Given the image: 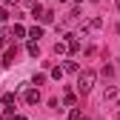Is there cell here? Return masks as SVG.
<instances>
[{"mask_svg":"<svg viewBox=\"0 0 120 120\" xmlns=\"http://www.w3.org/2000/svg\"><path fill=\"white\" fill-rule=\"evenodd\" d=\"M74 100H77V97H74V92H66V97H63V106H74Z\"/></svg>","mask_w":120,"mask_h":120,"instance_id":"obj_13","label":"cell"},{"mask_svg":"<svg viewBox=\"0 0 120 120\" xmlns=\"http://www.w3.org/2000/svg\"><path fill=\"white\" fill-rule=\"evenodd\" d=\"M40 23H43V26H49V23H54V11H49V9H43V11H40Z\"/></svg>","mask_w":120,"mask_h":120,"instance_id":"obj_6","label":"cell"},{"mask_svg":"<svg viewBox=\"0 0 120 120\" xmlns=\"http://www.w3.org/2000/svg\"><path fill=\"white\" fill-rule=\"evenodd\" d=\"M117 97V89H106V94H103V100H114Z\"/></svg>","mask_w":120,"mask_h":120,"instance_id":"obj_16","label":"cell"},{"mask_svg":"<svg viewBox=\"0 0 120 120\" xmlns=\"http://www.w3.org/2000/svg\"><path fill=\"white\" fill-rule=\"evenodd\" d=\"M26 34L32 37V40H40V37H43V29H40V26H32V29L26 32Z\"/></svg>","mask_w":120,"mask_h":120,"instance_id":"obj_7","label":"cell"},{"mask_svg":"<svg viewBox=\"0 0 120 120\" xmlns=\"http://www.w3.org/2000/svg\"><path fill=\"white\" fill-rule=\"evenodd\" d=\"M0 49H6V37H0Z\"/></svg>","mask_w":120,"mask_h":120,"instance_id":"obj_20","label":"cell"},{"mask_svg":"<svg viewBox=\"0 0 120 120\" xmlns=\"http://www.w3.org/2000/svg\"><path fill=\"white\" fill-rule=\"evenodd\" d=\"M100 26H103V20H100V17H92V20H86V23H83V34H92V32H97Z\"/></svg>","mask_w":120,"mask_h":120,"instance_id":"obj_3","label":"cell"},{"mask_svg":"<svg viewBox=\"0 0 120 120\" xmlns=\"http://www.w3.org/2000/svg\"><path fill=\"white\" fill-rule=\"evenodd\" d=\"M11 37H26V29H23V26L17 23V26H14V29H11Z\"/></svg>","mask_w":120,"mask_h":120,"instance_id":"obj_11","label":"cell"},{"mask_svg":"<svg viewBox=\"0 0 120 120\" xmlns=\"http://www.w3.org/2000/svg\"><path fill=\"white\" fill-rule=\"evenodd\" d=\"M60 3H66V0H60Z\"/></svg>","mask_w":120,"mask_h":120,"instance_id":"obj_24","label":"cell"},{"mask_svg":"<svg viewBox=\"0 0 120 120\" xmlns=\"http://www.w3.org/2000/svg\"><path fill=\"white\" fill-rule=\"evenodd\" d=\"M14 63V49H6V54H3V66H11Z\"/></svg>","mask_w":120,"mask_h":120,"instance_id":"obj_9","label":"cell"},{"mask_svg":"<svg viewBox=\"0 0 120 120\" xmlns=\"http://www.w3.org/2000/svg\"><path fill=\"white\" fill-rule=\"evenodd\" d=\"M40 11H43V6H40V3H34V6H32V17H40Z\"/></svg>","mask_w":120,"mask_h":120,"instance_id":"obj_19","label":"cell"},{"mask_svg":"<svg viewBox=\"0 0 120 120\" xmlns=\"http://www.w3.org/2000/svg\"><path fill=\"white\" fill-rule=\"evenodd\" d=\"M23 100L29 103V106H37V103H40V89L34 86V89H29V92L23 94Z\"/></svg>","mask_w":120,"mask_h":120,"instance_id":"obj_2","label":"cell"},{"mask_svg":"<svg viewBox=\"0 0 120 120\" xmlns=\"http://www.w3.org/2000/svg\"><path fill=\"white\" fill-rule=\"evenodd\" d=\"M26 52L32 54V57H37V54H40V46H37V40H29V46H26Z\"/></svg>","mask_w":120,"mask_h":120,"instance_id":"obj_8","label":"cell"},{"mask_svg":"<svg viewBox=\"0 0 120 120\" xmlns=\"http://www.w3.org/2000/svg\"><path fill=\"white\" fill-rule=\"evenodd\" d=\"M80 117H83L80 109H71V112H69V120H80Z\"/></svg>","mask_w":120,"mask_h":120,"instance_id":"obj_18","label":"cell"},{"mask_svg":"<svg viewBox=\"0 0 120 120\" xmlns=\"http://www.w3.org/2000/svg\"><path fill=\"white\" fill-rule=\"evenodd\" d=\"M6 3H17V0H6Z\"/></svg>","mask_w":120,"mask_h":120,"instance_id":"obj_23","label":"cell"},{"mask_svg":"<svg viewBox=\"0 0 120 120\" xmlns=\"http://www.w3.org/2000/svg\"><path fill=\"white\" fill-rule=\"evenodd\" d=\"M63 71H77V60H66V66H63Z\"/></svg>","mask_w":120,"mask_h":120,"instance_id":"obj_14","label":"cell"},{"mask_svg":"<svg viewBox=\"0 0 120 120\" xmlns=\"http://www.w3.org/2000/svg\"><path fill=\"white\" fill-rule=\"evenodd\" d=\"M32 83L40 89V83H46V74H34V77H32Z\"/></svg>","mask_w":120,"mask_h":120,"instance_id":"obj_15","label":"cell"},{"mask_svg":"<svg viewBox=\"0 0 120 120\" xmlns=\"http://www.w3.org/2000/svg\"><path fill=\"white\" fill-rule=\"evenodd\" d=\"M0 66H3V60H0Z\"/></svg>","mask_w":120,"mask_h":120,"instance_id":"obj_25","label":"cell"},{"mask_svg":"<svg viewBox=\"0 0 120 120\" xmlns=\"http://www.w3.org/2000/svg\"><path fill=\"white\" fill-rule=\"evenodd\" d=\"M6 20H9V9H6V6H0V23H6Z\"/></svg>","mask_w":120,"mask_h":120,"instance_id":"obj_17","label":"cell"},{"mask_svg":"<svg viewBox=\"0 0 120 120\" xmlns=\"http://www.w3.org/2000/svg\"><path fill=\"white\" fill-rule=\"evenodd\" d=\"M94 77H97V74H94L92 69L80 71V77H77V92H80V94H89V92H92V86H94Z\"/></svg>","mask_w":120,"mask_h":120,"instance_id":"obj_1","label":"cell"},{"mask_svg":"<svg viewBox=\"0 0 120 120\" xmlns=\"http://www.w3.org/2000/svg\"><path fill=\"white\" fill-rule=\"evenodd\" d=\"M66 37H69V40H66V46H69V52H71V54H77V52H80V40L74 37V34H66Z\"/></svg>","mask_w":120,"mask_h":120,"instance_id":"obj_4","label":"cell"},{"mask_svg":"<svg viewBox=\"0 0 120 120\" xmlns=\"http://www.w3.org/2000/svg\"><path fill=\"white\" fill-rule=\"evenodd\" d=\"M14 120H26V117H23V114H14Z\"/></svg>","mask_w":120,"mask_h":120,"instance_id":"obj_21","label":"cell"},{"mask_svg":"<svg viewBox=\"0 0 120 120\" xmlns=\"http://www.w3.org/2000/svg\"><path fill=\"white\" fill-rule=\"evenodd\" d=\"M63 74H66L63 66H54V69H52V77H54V80H63Z\"/></svg>","mask_w":120,"mask_h":120,"instance_id":"obj_12","label":"cell"},{"mask_svg":"<svg viewBox=\"0 0 120 120\" xmlns=\"http://www.w3.org/2000/svg\"><path fill=\"white\" fill-rule=\"evenodd\" d=\"M0 103H3V106H6L9 112H14V92H6L3 97H0Z\"/></svg>","mask_w":120,"mask_h":120,"instance_id":"obj_5","label":"cell"},{"mask_svg":"<svg viewBox=\"0 0 120 120\" xmlns=\"http://www.w3.org/2000/svg\"><path fill=\"white\" fill-rule=\"evenodd\" d=\"M114 6H117V11H120V0H114Z\"/></svg>","mask_w":120,"mask_h":120,"instance_id":"obj_22","label":"cell"},{"mask_svg":"<svg viewBox=\"0 0 120 120\" xmlns=\"http://www.w3.org/2000/svg\"><path fill=\"white\" fill-rule=\"evenodd\" d=\"M66 52H69V46H66V43H54V54H57V57H63Z\"/></svg>","mask_w":120,"mask_h":120,"instance_id":"obj_10","label":"cell"}]
</instances>
